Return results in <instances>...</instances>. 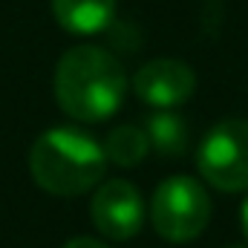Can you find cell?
I'll use <instances>...</instances> for the list:
<instances>
[{
	"instance_id": "1",
	"label": "cell",
	"mask_w": 248,
	"mask_h": 248,
	"mask_svg": "<svg viewBox=\"0 0 248 248\" xmlns=\"http://www.w3.org/2000/svg\"><path fill=\"white\" fill-rule=\"evenodd\" d=\"M127 72L116 55L101 46H72L55 66V98L78 122H104L122 107Z\"/></svg>"
},
{
	"instance_id": "2",
	"label": "cell",
	"mask_w": 248,
	"mask_h": 248,
	"mask_svg": "<svg viewBox=\"0 0 248 248\" xmlns=\"http://www.w3.org/2000/svg\"><path fill=\"white\" fill-rule=\"evenodd\" d=\"M35 182L55 196H81L101 182L107 170L104 147L75 127H52L29 150Z\"/></svg>"
},
{
	"instance_id": "3",
	"label": "cell",
	"mask_w": 248,
	"mask_h": 248,
	"mask_svg": "<svg viewBox=\"0 0 248 248\" xmlns=\"http://www.w3.org/2000/svg\"><path fill=\"white\" fill-rule=\"evenodd\" d=\"M150 219L168 243L196 240L211 219V199L193 176H170L153 190Z\"/></svg>"
},
{
	"instance_id": "4",
	"label": "cell",
	"mask_w": 248,
	"mask_h": 248,
	"mask_svg": "<svg viewBox=\"0 0 248 248\" xmlns=\"http://www.w3.org/2000/svg\"><path fill=\"white\" fill-rule=\"evenodd\" d=\"M196 168L202 179L217 190H246L248 187V122L228 119L208 130L196 150Z\"/></svg>"
},
{
	"instance_id": "5",
	"label": "cell",
	"mask_w": 248,
	"mask_h": 248,
	"mask_svg": "<svg viewBox=\"0 0 248 248\" xmlns=\"http://www.w3.org/2000/svg\"><path fill=\"white\" fill-rule=\"evenodd\" d=\"M90 217L95 228L110 240H130L141 231L144 222V202L136 185L127 179H110L95 190Z\"/></svg>"
},
{
	"instance_id": "6",
	"label": "cell",
	"mask_w": 248,
	"mask_h": 248,
	"mask_svg": "<svg viewBox=\"0 0 248 248\" xmlns=\"http://www.w3.org/2000/svg\"><path fill=\"white\" fill-rule=\"evenodd\" d=\"M133 90L144 104H150L156 110H173L193 95L196 75L185 61L156 58V61H147L136 72Z\"/></svg>"
},
{
	"instance_id": "7",
	"label": "cell",
	"mask_w": 248,
	"mask_h": 248,
	"mask_svg": "<svg viewBox=\"0 0 248 248\" xmlns=\"http://www.w3.org/2000/svg\"><path fill=\"white\" fill-rule=\"evenodd\" d=\"M52 15L72 35H98L113 23L116 0H52Z\"/></svg>"
},
{
	"instance_id": "8",
	"label": "cell",
	"mask_w": 248,
	"mask_h": 248,
	"mask_svg": "<svg viewBox=\"0 0 248 248\" xmlns=\"http://www.w3.org/2000/svg\"><path fill=\"white\" fill-rule=\"evenodd\" d=\"M147 139H150V147H156L162 156L176 159L187 147V124L173 110H156L147 119Z\"/></svg>"
},
{
	"instance_id": "9",
	"label": "cell",
	"mask_w": 248,
	"mask_h": 248,
	"mask_svg": "<svg viewBox=\"0 0 248 248\" xmlns=\"http://www.w3.org/2000/svg\"><path fill=\"white\" fill-rule=\"evenodd\" d=\"M147 153H150V139H147L144 130H139V127H133V124L116 127V130L107 136V141H104V156H107V162L122 165V168L139 165Z\"/></svg>"
},
{
	"instance_id": "10",
	"label": "cell",
	"mask_w": 248,
	"mask_h": 248,
	"mask_svg": "<svg viewBox=\"0 0 248 248\" xmlns=\"http://www.w3.org/2000/svg\"><path fill=\"white\" fill-rule=\"evenodd\" d=\"M63 248H110V246H104L101 240H93V237H75V240H69Z\"/></svg>"
},
{
	"instance_id": "11",
	"label": "cell",
	"mask_w": 248,
	"mask_h": 248,
	"mask_svg": "<svg viewBox=\"0 0 248 248\" xmlns=\"http://www.w3.org/2000/svg\"><path fill=\"white\" fill-rule=\"evenodd\" d=\"M243 234H246V240H248V199H246V205H243Z\"/></svg>"
},
{
	"instance_id": "12",
	"label": "cell",
	"mask_w": 248,
	"mask_h": 248,
	"mask_svg": "<svg viewBox=\"0 0 248 248\" xmlns=\"http://www.w3.org/2000/svg\"><path fill=\"white\" fill-rule=\"evenodd\" d=\"M228 248H243V246H228Z\"/></svg>"
}]
</instances>
